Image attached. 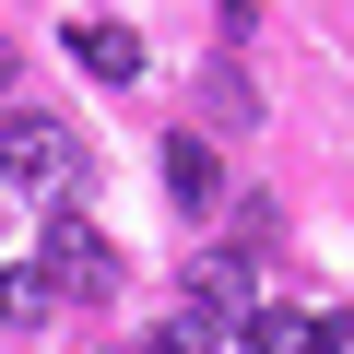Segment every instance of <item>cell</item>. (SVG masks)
<instances>
[{
  "label": "cell",
  "mask_w": 354,
  "mask_h": 354,
  "mask_svg": "<svg viewBox=\"0 0 354 354\" xmlns=\"http://www.w3.org/2000/svg\"><path fill=\"white\" fill-rule=\"evenodd\" d=\"M248 12H260V0H225V36H248Z\"/></svg>",
  "instance_id": "11"
},
{
  "label": "cell",
  "mask_w": 354,
  "mask_h": 354,
  "mask_svg": "<svg viewBox=\"0 0 354 354\" xmlns=\"http://www.w3.org/2000/svg\"><path fill=\"white\" fill-rule=\"evenodd\" d=\"M0 189L71 213V201H83V142H71V118H48V106H24V95L0 106Z\"/></svg>",
  "instance_id": "1"
},
{
  "label": "cell",
  "mask_w": 354,
  "mask_h": 354,
  "mask_svg": "<svg viewBox=\"0 0 354 354\" xmlns=\"http://www.w3.org/2000/svg\"><path fill=\"white\" fill-rule=\"evenodd\" d=\"M36 272H48V295H83V307L118 295V248H106L83 213H48V225H36Z\"/></svg>",
  "instance_id": "2"
},
{
  "label": "cell",
  "mask_w": 354,
  "mask_h": 354,
  "mask_svg": "<svg viewBox=\"0 0 354 354\" xmlns=\"http://www.w3.org/2000/svg\"><path fill=\"white\" fill-rule=\"evenodd\" d=\"M71 59H83L95 83H130V71H142V36L106 24V12H83V24H71Z\"/></svg>",
  "instance_id": "4"
},
{
  "label": "cell",
  "mask_w": 354,
  "mask_h": 354,
  "mask_svg": "<svg viewBox=\"0 0 354 354\" xmlns=\"http://www.w3.org/2000/svg\"><path fill=\"white\" fill-rule=\"evenodd\" d=\"M201 118H213V130H248V118H260V106H248V71H236V59H225V71H201Z\"/></svg>",
  "instance_id": "8"
},
{
  "label": "cell",
  "mask_w": 354,
  "mask_h": 354,
  "mask_svg": "<svg viewBox=\"0 0 354 354\" xmlns=\"http://www.w3.org/2000/svg\"><path fill=\"white\" fill-rule=\"evenodd\" d=\"M12 71H24V59H12V36H0V106H12Z\"/></svg>",
  "instance_id": "10"
},
{
  "label": "cell",
  "mask_w": 354,
  "mask_h": 354,
  "mask_svg": "<svg viewBox=\"0 0 354 354\" xmlns=\"http://www.w3.org/2000/svg\"><path fill=\"white\" fill-rule=\"evenodd\" d=\"M248 354H319V307H248Z\"/></svg>",
  "instance_id": "5"
},
{
  "label": "cell",
  "mask_w": 354,
  "mask_h": 354,
  "mask_svg": "<svg viewBox=\"0 0 354 354\" xmlns=\"http://www.w3.org/2000/svg\"><path fill=\"white\" fill-rule=\"evenodd\" d=\"M248 307H260V295H248V248H201V260H189V319L225 330V319H248Z\"/></svg>",
  "instance_id": "3"
},
{
  "label": "cell",
  "mask_w": 354,
  "mask_h": 354,
  "mask_svg": "<svg viewBox=\"0 0 354 354\" xmlns=\"http://www.w3.org/2000/svg\"><path fill=\"white\" fill-rule=\"evenodd\" d=\"M130 354H225V330H213V319H189V307H165L153 330H130Z\"/></svg>",
  "instance_id": "7"
},
{
  "label": "cell",
  "mask_w": 354,
  "mask_h": 354,
  "mask_svg": "<svg viewBox=\"0 0 354 354\" xmlns=\"http://www.w3.org/2000/svg\"><path fill=\"white\" fill-rule=\"evenodd\" d=\"M319 354H354V307H319Z\"/></svg>",
  "instance_id": "9"
},
{
  "label": "cell",
  "mask_w": 354,
  "mask_h": 354,
  "mask_svg": "<svg viewBox=\"0 0 354 354\" xmlns=\"http://www.w3.org/2000/svg\"><path fill=\"white\" fill-rule=\"evenodd\" d=\"M165 189H177V213H201V201H213V142H201V130H177V142H165Z\"/></svg>",
  "instance_id": "6"
}]
</instances>
